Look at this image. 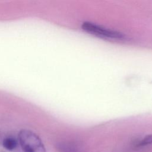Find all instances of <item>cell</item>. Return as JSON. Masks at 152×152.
Instances as JSON below:
<instances>
[{"mask_svg":"<svg viewBox=\"0 0 152 152\" xmlns=\"http://www.w3.org/2000/svg\"><path fill=\"white\" fill-rule=\"evenodd\" d=\"M150 144H152V134L147 135L144 137L138 144L139 146H144Z\"/></svg>","mask_w":152,"mask_h":152,"instance_id":"5","label":"cell"},{"mask_svg":"<svg viewBox=\"0 0 152 152\" xmlns=\"http://www.w3.org/2000/svg\"><path fill=\"white\" fill-rule=\"evenodd\" d=\"M81 27L86 32L103 39L109 40H122L125 38V35L121 32L106 28L90 22L83 23Z\"/></svg>","mask_w":152,"mask_h":152,"instance_id":"1","label":"cell"},{"mask_svg":"<svg viewBox=\"0 0 152 152\" xmlns=\"http://www.w3.org/2000/svg\"><path fill=\"white\" fill-rule=\"evenodd\" d=\"M59 152H82V148L77 143L73 142H60L56 144Z\"/></svg>","mask_w":152,"mask_h":152,"instance_id":"3","label":"cell"},{"mask_svg":"<svg viewBox=\"0 0 152 152\" xmlns=\"http://www.w3.org/2000/svg\"><path fill=\"white\" fill-rule=\"evenodd\" d=\"M17 145L15 140L12 138H7L3 141V146L4 148L8 150H14Z\"/></svg>","mask_w":152,"mask_h":152,"instance_id":"4","label":"cell"},{"mask_svg":"<svg viewBox=\"0 0 152 152\" xmlns=\"http://www.w3.org/2000/svg\"><path fill=\"white\" fill-rule=\"evenodd\" d=\"M19 142L24 152H46L40 138L30 130L23 129L18 134Z\"/></svg>","mask_w":152,"mask_h":152,"instance_id":"2","label":"cell"}]
</instances>
